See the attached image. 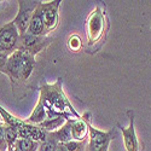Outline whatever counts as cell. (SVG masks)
Instances as JSON below:
<instances>
[{
    "label": "cell",
    "instance_id": "cell-19",
    "mask_svg": "<svg viewBox=\"0 0 151 151\" xmlns=\"http://www.w3.org/2000/svg\"><path fill=\"white\" fill-rule=\"evenodd\" d=\"M67 151H85L86 150V142H76L71 140L64 144Z\"/></svg>",
    "mask_w": 151,
    "mask_h": 151
},
{
    "label": "cell",
    "instance_id": "cell-10",
    "mask_svg": "<svg viewBox=\"0 0 151 151\" xmlns=\"http://www.w3.org/2000/svg\"><path fill=\"white\" fill-rule=\"evenodd\" d=\"M122 132V138H123V144L126 151H139V142H138L137 133H135V127H134V117L133 114L129 120V126L128 127H122L119 124Z\"/></svg>",
    "mask_w": 151,
    "mask_h": 151
},
{
    "label": "cell",
    "instance_id": "cell-20",
    "mask_svg": "<svg viewBox=\"0 0 151 151\" xmlns=\"http://www.w3.org/2000/svg\"><path fill=\"white\" fill-rule=\"evenodd\" d=\"M0 151H7V143L5 139V124H0Z\"/></svg>",
    "mask_w": 151,
    "mask_h": 151
},
{
    "label": "cell",
    "instance_id": "cell-8",
    "mask_svg": "<svg viewBox=\"0 0 151 151\" xmlns=\"http://www.w3.org/2000/svg\"><path fill=\"white\" fill-rule=\"evenodd\" d=\"M39 3L40 1H23V0H19L18 1V12L12 22H14L15 26L17 27L19 35L27 33L30 19L33 17V14L35 12Z\"/></svg>",
    "mask_w": 151,
    "mask_h": 151
},
{
    "label": "cell",
    "instance_id": "cell-17",
    "mask_svg": "<svg viewBox=\"0 0 151 151\" xmlns=\"http://www.w3.org/2000/svg\"><path fill=\"white\" fill-rule=\"evenodd\" d=\"M5 124V123H4ZM18 133L15 128L10 127V126H6L5 124V139H6V143H7V147L9 146H12L15 145L16 142L18 140Z\"/></svg>",
    "mask_w": 151,
    "mask_h": 151
},
{
    "label": "cell",
    "instance_id": "cell-22",
    "mask_svg": "<svg viewBox=\"0 0 151 151\" xmlns=\"http://www.w3.org/2000/svg\"><path fill=\"white\" fill-rule=\"evenodd\" d=\"M7 151H19V150L17 149V146H16V144H15V145H12V146H9V147H7Z\"/></svg>",
    "mask_w": 151,
    "mask_h": 151
},
{
    "label": "cell",
    "instance_id": "cell-9",
    "mask_svg": "<svg viewBox=\"0 0 151 151\" xmlns=\"http://www.w3.org/2000/svg\"><path fill=\"white\" fill-rule=\"evenodd\" d=\"M59 5L60 1L56 0V1H48V3H42L40 1V9L42 14V19L45 24V30L46 34L50 32H53L59 23Z\"/></svg>",
    "mask_w": 151,
    "mask_h": 151
},
{
    "label": "cell",
    "instance_id": "cell-5",
    "mask_svg": "<svg viewBox=\"0 0 151 151\" xmlns=\"http://www.w3.org/2000/svg\"><path fill=\"white\" fill-rule=\"evenodd\" d=\"M52 37H48L47 35L44 36H35L28 33H24L19 35V41L17 45V50L19 51L28 52L33 56H36L52 42Z\"/></svg>",
    "mask_w": 151,
    "mask_h": 151
},
{
    "label": "cell",
    "instance_id": "cell-7",
    "mask_svg": "<svg viewBox=\"0 0 151 151\" xmlns=\"http://www.w3.org/2000/svg\"><path fill=\"white\" fill-rule=\"evenodd\" d=\"M19 32L12 21L0 27V52L10 56L17 50Z\"/></svg>",
    "mask_w": 151,
    "mask_h": 151
},
{
    "label": "cell",
    "instance_id": "cell-21",
    "mask_svg": "<svg viewBox=\"0 0 151 151\" xmlns=\"http://www.w3.org/2000/svg\"><path fill=\"white\" fill-rule=\"evenodd\" d=\"M7 59H9V55L0 52V71H1V70L4 69V67L6 65Z\"/></svg>",
    "mask_w": 151,
    "mask_h": 151
},
{
    "label": "cell",
    "instance_id": "cell-14",
    "mask_svg": "<svg viewBox=\"0 0 151 151\" xmlns=\"http://www.w3.org/2000/svg\"><path fill=\"white\" fill-rule=\"evenodd\" d=\"M67 119L64 117H53V119H46L45 121H42L40 124H37L40 128H42L46 133H53L56 131H58L59 128H62L63 126L67 123Z\"/></svg>",
    "mask_w": 151,
    "mask_h": 151
},
{
    "label": "cell",
    "instance_id": "cell-1",
    "mask_svg": "<svg viewBox=\"0 0 151 151\" xmlns=\"http://www.w3.org/2000/svg\"><path fill=\"white\" fill-rule=\"evenodd\" d=\"M46 112L47 119L64 117L68 121L79 120L80 116L74 110L62 88V79H58L55 83H45L40 88L39 102Z\"/></svg>",
    "mask_w": 151,
    "mask_h": 151
},
{
    "label": "cell",
    "instance_id": "cell-23",
    "mask_svg": "<svg viewBox=\"0 0 151 151\" xmlns=\"http://www.w3.org/2000/svg\"><path fill=\"white\" fill-rule=\"evenodd\" d=\"M57 151H67V149H65V146H64V144H59V146H58V149H57Z\"/></svg>",
    "mask_w": 151,
    "mask_h": 151
},
{
    "label": "cell",
    "instance_id": "cell-6",
    "mask_svg": "<svg viewBox=\"0 0 151 151\" xmlns=\"http://www.w3.org/2000/svg\"><path fill=\"white\" fill-rule=\"evenodd\" d=\"M115 129L108 132L99 131L88 122V145L87 151H108L109 144L112 139H115Z\"/></svg>",
    "mask_w": 151,
    "mask_h": 151
},
{
    "label": "cell",
    "instance_id": "cell-4",
    "mask_svg": "<svg viewBox=\"0 0 151 151\" xmlns=\"http://www.w3.org/2000/svg\"><path fill=\"white\" fill-rule=\"evenodd\" d=\"M104 26H105L104 14L100 10V7L97 6L96 10L91 12V15L88 16L86 22V34L90 46L102 39L104 33Z\"/></svg>",
    "mask_w": 151,
    "mask_h": 151
},
{
    "label": "cell",
    "instance_id": "cell-11",
    "mask_svg": "<svg viewBox=\"0 0 151 151\" xmlns=\"http://www.w3.org/2000/svg\"><path fill=\"white\" fill-rule=\"evenodd\" d=\"M88 122H90V114L83 115L79 120L71 121V137H73V140L86 142L87 139H88Z\"/></svg>",
    "mask_w": 151,
    "mask_h": 151
},
{
    "label": "cell",
    "instance_id": "cell-13",
    "mask_svg": "<svg viewBox=\"0 0 151 151\" xmlns=\"http://www.w3.org/2000/svg\"><path fill=\"white\" fill-rule=\"evenodd\" d=\"M74 121V120H73ZM48 135H51L56 142H58L59 144H65L73 140L71 137V121H67V123L63 126L62 128H59L58 131L53 132V133H48Z\"/></svg>",
    "mask_w": 151,
    "mask_h": 151
},
{
    "label": "cell",
    "instance_id": "cell-18",
    "mask_svg": "<svg viewBox=\"0 0 151 151\" xmlns=\"http://www.w3.org/2000/svg\"><path fill=\"white\" fill-rule=\"evenodd\" d=\"M68 47L73 52H79L82 47V40L78 34H73L68 39Z\"/></svg>",
    "mask_w": 151,
    "mask_h": 151
},
{
    "label": "cell",
    "instance_id": "cell-16",
    "mask_svg": "<svg viewBox=\"0 0 151 151\" xmlns=\"http://www.w3.org/2000/svg\"><path fill=\"white\" fill-rule=\"evenodd\" d=\"M59 146V143L56 142L51 135H48L47 133V139L42 143H40V146H39V151H57Z\"/></svg>",
    "mask_w": 151,
    "mask_h": 151
},
{
    "label": "cell",
    "instance_id": "cell-2",
    "mask_svg": "<svg viewBox=\"0 0 151 151\" xmlns=\"http://www.w3.org/2000/svg\"><path fill=\"white\" fill-rule=\"evenodd\" d=\"M35 56L16 50L9 56L6 65L1 73L6 74L12 81H26L30 78L35 68Z\"/></svg>",
    "mask_w": 151,
    "mask_h": 151
},
{
    "label": "cell",
    "instance_id": "cell-15",
    "mask_svg": "<svg viewBox=\"0 0 151 151\" xmlns=\"http://www.w3.org/2000/svg\"><path fill=\"white\" fill-rule=\"evenodd\" d=\"M16 146L19 151H39L40 143L30 139V138H18Z\"/></svg>",
    "mask_w": 151,
    "mask_h": 151
},
{
    "label": "cell",
    "instance_id": "cell-3",
    "mask_svg": "<svg viewBox=\"0 0 151 151\" xmlns=\"http://www.w3.org/2000/svg\"><path fill=\"white\" fill-rule=\"evenodd\" d=\"M0 116H1L3 122L6 126H10V127L17 131L19 138H30V139L37 143H42L47 139V133L42 128H40L39 126L28 123L26 120H21L11 115L1 105H0Z\"/></svg>",
    "mask_w": 151,
    "mask_h": 151
},
{
    "label": "cell",
    "instance_id": "cell-24",
    "mask_svg": "<svg viewBox=\"0 0 151 151\" xmlns=\"http://www.w3.org/2000/svg\"><path fill=\"white\" fill-rule=\"evenodd\" d=\"M1 123H4V122H3V121H0V124H1Z\"/></svg>",
    "mask_w": 151,
    "mask_h": 151
},
{
    "label": "cell",
    "instance_id": "cell-12",
    "mask_svg": "<svg viewBox=\"0 0 151 151\" xmlns=\"http://www.w3.org/2000/svg\"><path fill=\"white\" fill-rule=\"evenodd\" d=\"M28 34L35 35V36H44L46 35V30H45V24H44V19H42V14H41V9H40V3L37 5L35 12L33 14V17L30 19L29 27L27 30Z\"/></svg>",
    "mask_w": 151,
    "mask_h": 151
}]
</instances>
